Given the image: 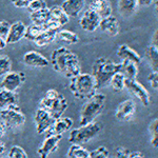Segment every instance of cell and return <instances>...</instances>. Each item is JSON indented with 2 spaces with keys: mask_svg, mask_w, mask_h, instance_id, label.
Masks as SVG:
<instances>
[{
  "mask_svg": "<svg viewBox=\"0 0 158 158\" xmlns=\"http://www.w3.org/2000/svg\"><path fill=\"white\" fill-rule=\"evenodd\" d=\"M51 64L55 72L68 78H73L81 73L78 56L64 47L58 48L51 54Z\"/></svg>",
  "mask_w": 158,
  "mask_h": 158,
  "instance_id": "obj_1",
  "label": "cell"
},
{
  "mask_svg": "<svg viewBox=\"0 0 158 158\" xmlns=\"http://www.w3.org/2000/svg\"><path fill=\"white\" fill-rule=\"evenodd\" d=\"M70 91L77 99H90L97 92V83L91 74L80 73L70 79Z\"/></svg>",
  "mask_w": 158,
  "mask_h": 158,
  "instance_id": "obj_2",
  "label": "cell"
},
{
  "mask_svg": "<svg viewBox=\"0 0 158 158\" xmlns=\"http://www.w3.org/2000/svg\"><path fill=\"white\" fill-rule=\"evenodd\" d=\"M38 108L47 111L54 119L60 118L68 109V101L62 94L54 89L45 92L44 96L39 101Z\"/></svg>",
  "mask_w": 158,
  "mask_h": 158,
  "instance_id": "obj_3",
  "label": "cell"
},
{
  "mask_svg": "<svg viewBox=\"0 0 158 158\" xmlns=\"http://www.w3.org/2000/svg\"><path fill=\"white\" fill-rule=\"evenodd\" d=\"M119 72V63H115L112 60L106 57H99L94 61L92 65V73L94 79L97 83V88L100 89L102 86L109 85L112 76Z\"/></svg>",
  "mask_w": 158,
  "mask_h": 158,
  "instance_id": "obj_4",
  "label": "cell"
},
{
  "mask_svg": "<svg viewBox=\"0 0 158 158\" xmlns=\"http://www.w3.org/2000/svg\"><path fill=\"white\" fill-rule=\"evenodd\" d=\"M104 106H106L104 94L96 93L90 99H88L80 111V119H79L80 126H85L94 122V120L102 113Z\"/></svg>",
  "mask_w": 158,
  "mask_h": 158,
  "instance_id": "obj_5",
  "label": "cell"
},
{
  "mask_svg": "<svg viewBox=\"0 0 158 158\" xmlns=\"http://www.w3.org/2000/svg\"><path fill=\"white\" fill-rule=\"evenodd\" d=\"M100 131V126L97 122H91L85 126H80L77 129H73L70 132L69 141L72 144H81L86 143L94 137H96Z\"/></svg>",
  "mask_w": 158,
  "mask_h": 158,
  "instance_id": "obj_6",
  "label": "cell"
},
{
  "mask_svg": "<svg viewBox=\"0 0 158 158\" xmlns=\"http://www.w3.org/2000/svg\"><path fill=\"white\" fill-rule=\"evenodd\" d=\"M0 120L3 122L6 129H15L23 126L25 116L18 106H12L0 111Z\"/></svg>",
  "mask_w": 158,
  "mask_h": 158,
  "instance_id": "obj_7",
  "label": "cell"
},
{
  "mask_svg": "<svg viewBox=\"0 0 158 158\" xmlns=\"http://www.w3.org/2000/svg\"><path fill=\"white\" fill-rule=\"evenodd\" d=\"M124 88L128 90L134 97L139 99V101L142 103V106H148L150 104V94L147 91V89L140 82L135 80H124Z\"/></svg>",
  "mask_w": 158,
  "mask_h": 158,
  "instance_id": "obj_8",
  "label": "cell"
},
{
  "mask_svg": "<svg viewBox=\"0 0 158 158\" xmlns=\"http://www.w3.org/2000/svg\"><path fill=\"white\" fill-rule=\"evenodd\" d=\"M25 81L23 72H9L3 76L1 81V88L10 92H16Z\"/></svg>",
  "mask_w": 158,
  "mask_h": 158,
  "instance_id": "obj_9",
  "label": "cell"
},
{
  "mask_svg": "<svg viewBox=\"0 0 158 158\" xmlns=\"http://www.w3.org/2000/svg\"><path fill=\"white\" fill-rule=\"evenodd\" d=\"M34 121H35L36 132L38 134H43V133H47L48 130L52 127L55 119L47 111L38 108L36 110V112H35Z\"/></svg>",
  "mask_w": 158,
  "mask_h": 158,
  "instance_id": "obj_10",
  "label": "cell"
},
{
  "mask_svg": "<svg viewBox=\"0 0 158 158\" xmlns=\"http://www.w3.org/2000/svg\"><path fill=\"white\" fill-rule=\"evenodd\" d=\"M61 138H62V135H48L37 151L39 157L48 158L53 152H55L57 150Z\"/></svg>",
  "mask_w": 158,
  "mask_h": 158,
  "instance_id": "obj_11",
  "label": "cell"
},
{
  "mask_svg": "<svg viewBox=\"0 0 158 158\" xmlns=\"http://www.w3.org/2000/svg\"><path fill=\"white\" fill-rule=\"evenodd\" d=\"M136 113V106L132 99H126L117 106L115 117L119 121H129Z\"/></svg>",
  "mask_w": 158,
  "mask_h": 158,
  "instance_id": "obj_12",
  "label": "cell"
},
{
  "mask_svg": "<svg viewBox=\"0 0 158 158\" xmlns=\"http://www.w3.org/2000/svg\"><path fill=\"white\" fill-rule=\"evenodd\" d=\"M100 20L101 18L95 12L91 11V10H86L79 19V25L83 31L92 33L95 32L99 27Z\"/></svg>",
  "mask_w": 158,
  "mask_h": 158,
  "instance_id": "obj_13",
  "label": "cell"
},
{
  "mask_svg": "<svg viewBox=\"0 0 158 158\" xmlns=\"http://www.w3.org/2000/svg\"><path fill=\"white\" fill-rule=\"evenodd\" d=\"M27 25L22 21H16L10 25V30L6 38V44H14L19 42L22 38H24Z\"/></svg>",
  "mask_w": 158,
  "mask_h": 158,
  "instance_id": "obj_14",
  "label": "cell"
},
{
  "mask_svg": "<svg viewBox=\"0 0 158 158\" xmlns=\"http://www.w3.org/2000/svg\"><path fill=\"white\" fill-rule=\"evenodd\" d=\"M23 63L31 68H45L50 64V61L36 51H30L23 55Z\"/></svg>",
  "mask_w": 158,
  "mask_h": 158,
  "instance_id": "obj_15",
  "label": "cell"
},
{
  "mask_svg": "<svg viewBox=\"0 0 158 158\" xmlns=\"http://www.w3.org/2000/svg\"><path fill=\"white\" fill-rule=\"evenodd\" d=\"M99 29L111 37L117 36L119 34V32H120V27H119L118 20L113 15L101 19L100 22H99Z\"/></svg>",
  "mask_w": 158,
  "mask_h": 158,
  "instance_id": "obj_16",
  "label": "cell"
},
{
  "mask_svg": "<svg viewBox=\"0 0 158 158\" xmlns=\"http://www.w3.org/2000/svg\"><path fill=\"white\" fill-rule=\"evenodd\" d=\"M89 10L95 12L101 19L111 16L113 13L112 4L109 0H92L89 4Z\"/></svg>",
  "mask_w": 158,
  "mask_h": 158,
  "instance_id": "obj_17",
  "label": "cell"
},
{
  "mask_svg": "<svg viewBox=\"0 0 158 158\" xmlns=\"http://www.w3.org/2000/svg\"><path fill=\"white\" fill-rule=\"evenodd\" d=\"M73 123V119L70 117H60L55 119L52 127L47 131V136L48 135H62L64 132L72 128Z\"/></svg>",
  "mask_w": 158,
  "mask_h": 158,
  "instance_id": "obj_18",
  "label": "cell"
},
{
  "mask_svg": "<svg viewBox=\"0 0 158 158\" xmlns=\"http://www.w3.org/2000/svg\"><path fill=\"white\" fill-rule=\"evenodd\" d=\"M85 0H64L60 6L68 17H77L83 10Z\"/></svg>",
  "mask_w": 158,
  "mask_h": 158,
  "instance_id": "obj_19",
  "label": "cell"
},
{
  "mask_svg": "<svg viewBox=\"0 0 158 158\" xmlns=\"http://www.w3.org/2000/svg\"><path fill=\"white\" fill-rule=\"evenodd\" d=\"M116 55L119 58H121L122 60H129L132 62L136 63L137 65H139V63L141 62V57L136 51H134L132 48H130L128 44H121L118 47L116 52Z\"/></svg>",
  "mask_w": 158,
  "mask_h": 158,
  "instance_id": "obj_20",
  "label": "cell"
},
{
  "mask_svg": "<svg viewBox=\"0 0 158 158\" xmlns=\"http://www.w3.org/2000/svg\"><path fill=\"white\" fill-rule=\"evenodd\" d=\"M119 73L122 74L124 79L135 80L138 75V65L129 60H122L119 63Z\"/></svg>",
  "mask_w": 158,
  "mask_h": 158,
  "instance_id": "obj_21",
  "label": "cell"
},
{
  "mask_svg": "<svg viewBox=\"0 0 158 158\" xmlns=\"http://www.w3.org/2000/svg\"><path fill=\"white\" fill-rule=\"evenodd\" d=\"M138 4L137 0H118L117 9L119 14L124 18H130L136 13Z\"/></svg>",
  "mask_w": 158,
  "mask_h": 158,
  "instance_id": "obj_22",
  "label": "cell"
},
{
  "mask_svg": "<svg viewBox=\"0 0 158 158\" xmlns=\"http://www.w3.org/2000/svg\"><path fill=\"white\" fill-rule=\"evenodd\" d=\"M17 97L15 92H10L0 88V109H6L12 106H17Z\"/></svg>",
  "mask_w": 158,
  "mask_h": 158,
  "instance_id": "obj_23",
  "label": "cell"
},
{
  "mask_svg": "<svg viewBox=\"0 0 158 158\" xmlns=\"http://www.w3.org/2000/svg\"><path fill=\"white\" fill-rule=\"evenodd\" d=\"M50 20L56 22L57 24H59L60 27H63L69 22L70 18L68 17V15L63 12V10L61 9L60 6H55L52 9H50Z\"/></svg>",
  "mask_w": 158,
  "mask_h": 158,
  "instance_id": "obj_24",
  "label": "cell"
},
{
  "mask_svg": "<svg viewBox=\"0 0 158 158\" xmlns=\"http://www.w3.org/2000/svg\"><path fill=\"white\" fill-rule=\"evenodd\" d=\"M30 19L32 21V24L35 25H43L50 21V9L45 7L43 10L37 12L30 13Z\"/></svg>",
  "mask_w": 158,
  "mask_h": 158,
  "instance_id": "obj_25",
  "label": "cell"
},
{
  "mask_svg": "<svg viewBox=\"0 0 158 158\" xmlns=\"http://www.w3.org/2000/svg\"><path fill=\"white\" fill-rule=\"evenodd\" d=\"M59 30H45L34 40L37 47H45L56 40V34Z\"/></svg>",
  "mask_w": 158,
  "mask_h": 158,
  "instance_id": "obj_26",
  "label": "cell"
},
{
  "mask_svg": "<svg viewBox=\"0 0 158 158\" xmlns=\"http://www.w3.org/2000/svg\"><path fill=\"white\" fill-rule=\"evenodd\" d=\"M144 57L149 62L150 67L153 70V72H157L158 69V50L157 47L154 45H149L144 51Z\"/></svg>",
  "mask_w": 158,
  "mask_h": 158,
  "instance_id": "obj_27",
  "label": "cell"
},
{
  "mask_svg": "<svg viewBox=\"0 0 158 158\" xmlns=\"http://www.w3.org/2000/svg\"><path fill=\"white\" fill-rule=\"evenodd\" d=\"M56 39L68 44H76L79 41V37L75 32L69 30H59L56 34Z\"/></svg>",
  "mask_w": 158,
  "mask_h": 158,
  "instance_id": "obj_28",
  "label": "cell"
},
{
  "mask_svg": "<svg viewBox=\"0 0 158 158\" xmlns=\"http://www.w3.org/2000/svg\"><path fill=\"white\" fill-rule=\"evenodd\" d=\"M67 156L68 158H89L90 157V151H88L82 146H79V144H72L69 148Z\"/></svg>",
  "mask_w": 158,
  "mask_h": 158,
  "instance_id": "obj_29",
  "label": "cell"
},
{
  "mask_svg": "<svg viewBox=\"0 0 158 158\" xmlns=\"http://www.w3.org/2000/svg\"><path fill=\"white\" fill-rule=\"evenodd\" d=\"M44 27L43 25H35V24H31L29 27H27V31H25L24 38L31 41H34L36 38L41 34L42 32H44Z\"/></svg>",
  "mask_w": 158,
  "mask_h": 158,
  "instance_id": "obj_30",
  "label": "cell"
},
{
  "mask_svg": "<svg viewBox=\"0 0 158 158\" xmlns=\"http://www.w3.org/2000/svg\"><path fill=\"white\" fill-rule=\"evenodd\" d=\"M124 80H126V79L122 76V74L118 72L112 76L109 85L112 86V89H113L114 91L120 92L124 89Z\"/></svg>",
  "mask_w": 158,
  "mask_h": 158,
  "instance_id": "obj_31",
  "label": "cell"
},
{
  "mask_svg": "<svg viewBox=\"0 0 158 158\" xmlns=\"http://www.w3.org/2000/svg\"><path fill=\"white\" fill-rule=\"evenodd\" d=\"M149 132L151 136V144L154 149L158 148V119L155 118L149 126Z\"/></svg>",
  "mask_w": 158,
  "mask_h": 158,
  "instance_id": "obj_32",
  "label": "cell"
},
{
  "mask_svg": "<svg viewBox=\"0 0 158 158\" xmlns=\"http://www.w3.org/2000/svg\"><path fill=\"white\" fill-rule=\"evenodd\" d=\"M12 60L6 54H0V76H4L6 74L11 72Z\"/></svg>",
  "mask_w": 158,
  "mask_h": 158,
  "instance_id": "obj_33",
  "label": "cell"
},
{
  "mask_svg": "<svg viewBox=\"0 0 158 158\" xmlns=\"http://www.w3.org/2000/svg\"><path fill=\"white\" fill-rule=\"evenodd\" d=\"M7 158H27V154L21 147L13 146L7 153Z\"/></svg>",
  "mask_w": 158,
  "mask_h": 158,
  "instance_id": "obj_34",
  "label": "cell"
},
{
  "mask_svg": "<svg viewBox=\"0 0 158 158\" xmlns=\"http://www.w3.org/2000/svg\"><path fill=\"white\" fill-rule=\"evenodd\" d=\"M109 156H110V152L108 148L100 146L97 149L90 152V157L89 158H109Z\"/></svg>",
  "mask_w": 158,
  "mask_h": 158,
  "instance_id": "obj_35",
  "label": "cell"
},
{
  "mask_svg": "<svg viewBox=\"0 0 158 158\" xmlns=\"http://www.w3.org/2000/svg\"><path fill=\"white\" fill-rule=\"evenodd\" d=\"M45 7H48V6H47V2H45L44 0H32L27 9L30 13H33V12H37V11H40V10H43V9H45Z\"/></svg>",
  "mask_w": 158,
  "mask_h": 158,
  "instance_id": "obj_36",
  "label": "cell"
},
{
  "mask_svg": "<svg viewBox=\"0 0 158 158\" xmlns=\"http://www.w3.org/2000/svg\"><path fill=\"white\" fill-rule=\"evenodd\" d=\"M113 158H129V150L123 147H118L114 152Z\"/></svg>",
  "mask_w": 158,
  "mask_h": 158,
  "instance_id": "obj_37",
  "label": "cell"
},
{
  "mask_svg": "<svg viewBox=\"0 0 158 158\" xmlns=\"http://www.w3.org/2000/svg\"><path fill=\"white\" fill-rule=\"evenodd\" d=\"M148 81L152 89L157 90L158 89V72H152L148 76Z\"/></svg>",
  "mask_w": 158,
  "mask_h": 158,
  "instance_id": "obj_38",
  "label": "cell"
},
{
  "mask_svg": "<svg viewBox=\"0 0 158 158\" xmlns=\"http://www.w3.org/2000/svg\"><path fill=\"white\" fill-rule=\"evenodd\" d=\"M10 24L9 22L6 21V20H1L0 21V37L4 38L6 39L7 36V33H9L10 30Z\"/></svg>",
  "mask_w": 158,
  "mask_h": 158,
  "instance_id": "obj_39",
  "label": "cell"
},
{
  "mask_svg": "<svg viewBox=\"0 0 158 158\" xmlns=\"http://www.w3.org/2000/svg\"><path fill=\"white\" fill-rule=\"evenodd\" d=\"M31 1H32V0H11L13 6H14L15 7H19V9L27 7V6L30 4Z\"/></svg>",
  "mask_w": 158,
  "mask_h": 158,
  "instance_id": "obj_40",
  "label": "cell"
},
{
  "mask_svg": "<svg viewBox=\"0 0 158 158\" xmlns=\"http://www.w3.org/2000/svg\"><path fill=\"white\" fill-rule=\"evenodd\" d=\"M153 2H155V7H157V0H137L138 6H150Z\"/></svg>",
  "mask_w": 158,
  "mask_h": 158,
  "instance_id": "obj_41",
  "label": "cell"
},
{
  "mask_svg": "<svg viewBox=\"0 0 158 158\" xmlns=\"http://www.w3.org/2000/svg\"><path fill=\"white\" fill-rule=\"evenodd\" d=\"M129 158H144V156L141 152L134 151V152H129Z\"/></svg>",
  "mask_w": 158,
  "mask_h": 158,
  "instance_id": "obj_42",
  "label": "cell"
},
{
  "mask_svg": "<svg viewBox=\"0 0 158 158\" xmlns=\"http://www.w3.org/2000/svg\"><path fill=\"white\" fill-rule=\"evenodd\" d=\"M6 126H4V124H3V122H2L1 120H0V137L3 136L4 133H6Z\"/></svg>",
  "mask_w": 158,
  "mask_h": 158,
  "instance_id": "obj_43",
  "label": "cell"
},
{
  "mask_svg": "<svg viewBox=\"0 0 158 158\" xmlns=\"http://www.w3.org/2000/svg\"><path fill=\"white\" fill-rule=\"evenodd\" d=\"M6 152V146L2 141H0V157L3 155V153Z\"/></svg>",
  "mask_w": 158,
  "mask_h": 158,
  "instance_id": "obj_44",
  "label": "cell"
},
{
  "mask_svg": "<svg viewBox=\"0 0 158 158\" xmlns=\"http://www.w3.org/2000/svg\"><path fill=\"white\" fill-rule=\"evenodd\" d=\"M6 47V39H4V38H1V37H0V50H1V49H4Z\"/></svg>",
  "mask_w": 158,
  "mask_h": 158,
  "instance_id": "obj_45",
  "label": "cell"
},
{
  "mask_svg": "<svg viewBox=\"0 0 158 158\" xmlns=\"http://www.w3.org/2000/svg\"><path fill=\"white\" fill-rule=\"evenodd\" d=\"M154 47H157V31L154 32V35H153V44Z\"/></svg>",
  "mask_w": 158,
  "mask_h": 158,
  "instance_id": "obj_46",
  "label": "cell"
}]
</instances>
